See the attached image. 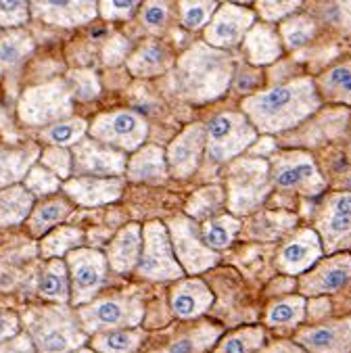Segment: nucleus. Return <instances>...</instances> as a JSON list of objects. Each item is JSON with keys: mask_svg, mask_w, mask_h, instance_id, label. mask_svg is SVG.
<instances>
[{"mask_svg": "<svg viewBox=\"0 0 351 353\" xmlns=\"http://www.w3.org/2000/svg\"><path fill=\"white\" fill-rule=\"evenodd\" d=\"M243 113L261 134H283L301 125L322 107L316 82L308 76L253 92L243 99Z\"/></svg>", "mask_w": 351, "mask_h": 353, "instance_id": "1", "label": "nucleus"}, {"mask_svg": "<svg viewBox=\"0 0 351 353\" xmlns=\"http://www.w3.org/2000/svg\"><path fill=\"white\" fill-rule=\"evenodd\" d=\"M234 65L226 50L209 44L188 48L174 69V90L192 103H207L222 97L232 84Z\"/></svg>", "mask_w": 351, "mask_h": 353, "instance_id": "2", "label": "nucleus"}, {"mask_svg": "<svg viewBox=\"0 0 351 353\" xmlns=\"http://www.w3.org/2000/svg\"><path fill=\"white\" fill-rule=\"evenodd\" d=\"M26 328L36 353H69L86 341L84 328L65 303L30 310L26 314Z\"/></svg>", "mask_w": 351, "mask_h": 353, "instance_id": "3", "label": "nucleus"}, {"mask_svg": "<svg viewBox=\"0 0 351 353\" xmlns=\"http://www.w3.org/2000/svg\"><path fill=\"white\" fill-rule=\"evenodd\" d=\"M272 192L268 159L237 157L228 168L226 203L232 216H249L257 211Z\"/></svg>", "mask_w": 351, "mask_h": 353, "instance_id": "4", "label": "nucleus"}, {"mask_svg": "<svg viewBox=\"0 0 351 353\" xmlns=\"http://www.w3.org/2000/svg\"><path fill=\"white\" fill-rule=\"evenodd\" d=\"M272 186L285 192L318 196L326 190V178L320 174L316 159L305 151H280L268 159Z\"/></svg>", "mask_w": 351, "mask_h": 353, "instance_id": "5", "label": "nucleus"}, {"mask_svg": "<svg viewBox=\"0 0 351 353\" xmlns=\"http://www.w3.org/2000/svg\"><path fill=\"white\" fill-rule=\"evenodd\" d=\"M19 119L34 128H46L74 113V94L65 80H52L28 88L17 105Z\"/></svg>", "mask_w": 351, "mask_h": 353, "instance_id": "6", "label": "nucleus"}, {"mask_svg": "<svg viewBox=\"0 0 351 353\" xmlns=\"http://www.w3.org/2000/svg\"><path fill=\"white\" fill-rule=\"evenodd\" d=\"M145 316L143 299L136 293L113 295L107 299L78 305V322L84 332H103L113 328H134Z\"/></svg>", "mask_w": 351, "mask_h": 353, "instance_id": "7", "label": "nucleus"}, {"mask_svg": "<svg viewBox=\"0 0 351 353\" xmlns=\"http://www.w3.org/2000/svg\"><path fill=\"white\" fill-rule=\"evenodd\" d=\"M257 140V130L251 125L247 115L228 111L216 115L205 128L207 153L216 161H232L245 153Z\"/></svg>", "mask_w": 351, "mask_h": 353, "instance_id": "8", "label": "nucleus"}, {"mask_svg": "<svg viewBox=\"0 0 351 353\" xmlns=\"http://www.w3.org/2000/svg\"><path fill=\"white\" fill-rule=\"evenodd\" d=\"M314 230L328 255L351 247V190H332L326 194Z\"/></svg>", "mask_w": 351, "mask_h": 353, "instance_id": "9", "label": "nucleus"}, {"mask_svg": "<svg viewBox=\"0 0 351 353\" xmlns=\"http://www.w3.org/2000/svg\"><path fill=\"white\" fill-rule=\"evenodd\" d=\"M143 253L138 259V274L147 280H176L182 268L174 255L170 232L159 222H149L143 228Z\"/></svg>", "mask_w": 351, "mask_h": 353, "instance_id": "10", "label": "nucleus"}, {"mask_svg": "<svg viewBox=\"0 0 351 353\" xmlns=\"http://www.w3.org/2000/svg\"><path fill=\"white\" fill-rule=\"evenodd\" d=\"M107 257L92 249H74L67 253L69 272V301L76 307L90 303L107 278Z\"/></svg>", "mask_w": 351, "mask_h": 353, "instance_id": "11", "label": "nucleus"}, {"mask_svg": "<svg viewBox=\"0 0 351 353\" xmlns=\"http://www.w3.org/2000/svg\"><path fill=\"white\" fill-rule=\"evenodd\" d=\"M172 236V249L178 257V263L188 274H201L218 263V253L209 249L194 222L186 216H176L168 222Z\"/></svg>", "mask_w": 351, "mask_h": 353, "instance_id": "12", "label": "nucleus"}, {"mask_svg": "<svg viewBox=\"0 0 351 353\" xmlns=\"http://www.w3.org/2000/svg\"><path fill=\"white\" fill-rule=\"evenodd\" d=\"M351 282V255L345 251L330 253L328 257H320L308 272H303L297 280L299 295L322 297L332 295L345 289Z\"/></svg>", "mask_w": 351, "mask_h": 353, "instance_id": "13", "label": "nucleus"}, {"mask_svg": "<svg viewBox=\"0 0 351 353\" xmlns=\"http://www.w3.org/2000/svg\"><path fill=\"white\" fill-rule=\"evenodd\" d=\"M149 134V123L143 115L134 111H113L99 115L90 125V136L109 147H119L123 151H136L145 143Z\"/></svg>", "mask_w": 351, "mask_h": 353, "instance_id": "14", "label": "nucleus"}, {"mask_svg": "<svg viewBox=\"0 0 351 353\" xmlns=\"http://www.w3.org/2000/svg\"><path fill=\"white\" fill-rule=\"evenodd\" d=\"M257 21V15L253 9L243 7V5H228L222 3L209 23L203 28L205 30V44L230 50L239 46L249 32V28Z\"/></svg>", "mask_w": 351, "mask_h": 353, "instance_id": "15", "label": "nucleus"}, {"mask_svg": "<svg viewBox=\"0 0 351 353\" xmlns=\"http://www.w3.org/2000/svg\"><path fill=\"white\" fill-rule=\"evenodd\" d=\"M74 170L97 178H115L126 172V155L97 138H80L72 151Z\"/></svg>", "mask_w": 351, "mask_h": 353, "instance_id": "16", "label": "nucleus"}, {"mask_svg": "<svg viewBox=\"0 0 351 353\" xmlns=\"http://www.w3.org/2000/svg\"><path fill=\"white\" fill-rule=\"evenodd\" d=\"M324 255L320 236L314 228L295 230L276 253V270L285 276H301Z\"/></svg>", "mask_w": 351, "mask_h": 353, "instance_id": "17", "label": "nucleus"}, {"mask_svg": "<svg viewBox=\"0 0 351 353\" xmlns=\"http://www.w3.org/2000/svg\"><path fill=\"white\" fill-rule=\"evenodd\" d=\"M293 341L308 353H351V316L299 328Z\"/></svg>", "mask_w": 351, "mask_h": 353, "instance_id": "18", "label": "nucleus"}, {"mask_svg": "<svg viewBox=\"0 0 351 353\" xmlns=\"http://www.w3.org/2000/svg\"><path fill=\"white\" fill-rule=\"evenodd\" d=\"M349 121H351V111L347 107H330L326 111L318 109L301 125H297V130L289 138V143L320 147L328 143V140H334L341 134H345Z\"/></svg>", "mask_w": 351, "mask_h": 353, "instance_id": "19", "label": "nucleus"}, {"mask_svg": "<svg viewBox=\"0 0 351 353\" xmlns=\"http://www.w3.org/2000/svg\"><path fill=\"white\" fill-rule=\"evenodd\" d=\"M32 15L48 26L78 28L99 13V0H30Z\"/></svg>", "mask_w": 351, "mask_h": 353, "instance_id": "20", "label": "nucleus"}, {"mask_svg": "<svg viewBox=\"0 0 351 353\" xmlns=\"http://www.w3.org/2000/svg\"><path fill=\"white\" fill-rule=\"evenodd\" d=\"M203 147H205V128L201 123L188 125L170 145L166 153L168 170L172 172V176L188 178L190 174H194L203 155Z\"/></svg>", "mask_w": 351, "mask_h": 353, "instance_id": "21", "label": "nucleus"}, {"mask_svg": "<svg viewBox=\"0 0 351 353\" xmlns=\"http://www.w3.org/2000/svg\"><path fill=\"white\" fill-rule=\"evenodd\" d=\"M123 180L119 176L115 178H97V176H82L72 178L63 184L65 194L74 203L82 207H99L105 203H113L121 196Z\"/></svg>", "mask_w": 351, "mask_h": 353, "instance_id": "22", "label": "nucleus"}, {"mask_svg": "<svg viewBox=\"0 0 351 353\" xmlns=\"http://www.w3.org/2000/svg\"><path fill=\"white\" fill-rule=\"evenodd\" d=\"M241 44L245 48L247 61L253 67H268L276 63L285 52L283 38H280L274 23H268V21H255L245 34Z\"/></svg>", "mask_w": 351, "mask_h": 353, "instance_id": "23", "label": "nucleus"}, {"mask_svg": "<svg viewBox=\"0 0 351 353\" xmlns=\"http://www.w3.org/2000/svg\"><path fill=\"white\" fill-rule=\"evenodd\" d=\"M212 303H214L212 291L207 289L205 282H201L197 278L180 282L178 287L172 289V295H170L172 312L182 320L197 318V316L205 314L209 307H212Z\"/></svg>", "mask_w": 351, "mask_h": 353, "instance_id": "24", "label": "nucleus"}, {"mask_svg": "<svg viewBox=\"0 0 351 353\" xmlns=\"http://www.w3.org/2000/svg\"><path fill=\"white\" fill-rule=\"evenodd\" d=\"M140 247H143V228L138 224H128L111 241L107 251V263L119 274L130 272L138 265Z\"/></svg>", "mask_w": 351, "mask_h": 353, "instance_id": "25", "label": "nucleus"}, {"mask_svg": "<svg viewBox=\"0 0 351 353\" xmlns=\"http://www.w3.org/2000/svg\"><path fill=\"white\" fill-rule=\"evenodd\" d=\"M314 82L322 101L339 107H351V61L332 65Z\"/></svg>", "mask_w": 351, "mask_h": 353, "instance_id": "26", "label": "nucleus"}, {"mask_svg": "<svg viewBox=\"0 0 351 353\" xmlns=\"http://www.w3.org/2000/svg\"><path fill=\"white\" fill-rule=\"evenodd\" d=\"M172 65L170 50L159 42H147L134 50L128 59L130 74L136 78H155L166 74Z\"/></svg>", "mask_w": 351, "mask_h": 353, "instance_id": "27", "label": "nucleus"}, {"mask_svg": "<svg viewBox=\"0 0 351 353\" xmlns=\"http://www.w3.org/2000/svg\"><path fill=\"white\" fill-rule=\"evenodd\" d=\"M74 211L72 203L63 196H44L38 205H34L32 214L28 216V228L30 234L40 239L52 228H57L69 214Z\"/></svg>", "mask_w": 351, "mask_h": 353, "instance_id": "28", "label": "nucleus"}, {"mask_svg": "<svg viewBox=\"0 0 351 353\" xmlns=\"http://www.w3.org/2000/svg\"><path fill=\"white\" fill-rule=\"evenodd\" d=\"M34 194L23 184H11L0 190V228H11L28 220L34 209Z\"/></svg>", "mask_w": 351, "mask_h": 353, "instance_id": "29", "label": "nucleus"}, {"mask_svg": "<svg viewBox=\"0 0 351 353\" xmlns=\"http://www.w3.org/2000/svg\"><path fill=\"white\" fill-rule=\"evenodd\" d=\"M128 178L134 182H163L168 178L166 153L159 147H143L126 165Z\"/></svg>", "mask_w": 351, "mask_h": 353, "instance_id": "30", "label": "nucleus"}, {"mask_svg": "<svg viewBox=\"0 0 351 353\" xmlns=\"http://www.w3.org/2000/svg\"><path fill=\"white\" fill-rule=\"evenodd\" d=\"M38 147H0V188L19 184L38 157Z\"/></svg>", "mask_w": 351, "mask_h": 353, "instance_id": "31", "label": "nucleus"}, {"mask_svg": "<svg viewBox=\"0 0 351 353\" xmlns=\"http://www.w3.org/2000/svg\"><path fill=\"white\" fill-rule=\"evenodd\" d=\"M32 52H34V40L26 30L13 28L7 30L5 34L0 32V74L17 69Z\"/></svg>", "mask_w": 351, "mask_h": 353, "instance_id": "32", "label": "nucleus"}, {"mask_svg": "<svg viewBox=\"0 0 351 353\" xmlns=\"http://www.w3.org/2000/svg\"><path fill=\"white\" fill-rule=\"evenodd\" d=\"M222 336V328L209 322L197 324L192 330L184 332L182 336L174 339L168 347L155 353H205L209 347H214Z\"/></svg>", "mask_w": 351, "mask_h": 353, "instance_id": "33", "label": "nucleus"}, {"mask_svg": "<svg viewBox=\"0 0 351 353\" xmlns=\"http://www.w3.org/2000/svg\"><path fill=\"white\" fill-rule=\"evenodd\" d=\"M38 295L46 301L52 303H67L69 301V272H67V263L61 261L59 257L48 259L46 268L40 274V282H38Z\"/></svg>", "mask_w": 351, "mask_h": 353, "instance_id": "34", "label": "nucleus"}, {"mask_svg": "<svg viewBox=\"0 0 351 353\" xmlns=\"http://www.w3.org/2000/svg\"><path fill=\"white\" fill-rule=\"evenodd\" d=\"M305 303L303 295H287L272 301L265 310V324L274 328H295L305 320Z\"/></svg>", "mask_w": 351, "mask_h": 353, "instance_id": "35", "label": "nucleus"}, {"mask_svg": "<svg viewBox=\"0 0 351 353\" xmlns=\"http://www.w3.org/2000/svg\"><path fill=\"white\" fill-rule=\"evenodd\" d=\"M241 228H243L241 220L237 216H232V214L209 218L201 226V239L209 249L220 251V249H226V247L232 245V241L237 239Z\"/></svg>", "mask_w": 351, "mask_h": 353, "instance_id": "36", "label": "nucleus"}, {"mask_svg": "<svg viewBox=\"0 0 351 353\" xmlns=\"http://www.w3.org/2000/svg\"><path fill=\"white\" fill-rule=\"evenodd\" d=\"M278 34L283 38L285 48L289 50H299L305 44H310L316 34H318V23L310 15H289L283 21H278Z\"/></svg>", "mask_w": 351, "mask_h": 353, "instance_id": "37", "label": "nucleus"}, {"mask_svg": "<svg viewBox=\"0 0 351 353\" xmlns=\"http://www.w3.org/2000/svg\"><path fill=\"white\" fill-rule=\"evenodd\" d=\"M40 239H42L40 241V255L44 259H54V257H63L69 251L80 247L84 241V232L80 228H72V226H59Z\"/></svg>", "mask_w": 351, "mask_h": 353, "instance_id": "38", "label": "nucleus"}, {"mask_svg": "<svg viewBox=\"0 0 351 353\" xmlns=\"http://www.w3.org/2000/svg\"><path fill=\"white\" fill-rule=\"evenodd\" d=\"M143 332L134 328L103 330L92 339V349L99 353H134L143 343Z\"/></svg>", "mask_w": 351, "mask_h": 353, "instance_id": "39", "label": "nucleus"}, {"mask_svg": "<svg viewBox=\"0 0 351 353\" xmlns=\"http://www.w3.org/2000/svg\"><path fill=\"white\" fill-rule=\"evenodd\" d=\"M86 130H88V123L82 117H65L42 128L40 140L54 147H74L80 138H84Z\"/></svg>", "mask_w": 351, "mask_h": 353, "instance_id": "40", "label": "nucleus"}, {"mask_svg": "<svg viewBox=\"0 0 351 353\" xmlns=\"http://www.w3.org/2000/svg\"><path fill=\"white\" fill-rule=\"evenodd\" d=\"M265 343V330L261 326H247L226 334L220 343L216 353H255Z\"/></svg>", "mask_w": 351, "mask_h": 353, "instance_id": "41", "label": "nucleus"}, {"mask_svg": "<svg viewBox=\"0 0 351 353\" xmlns=\"http://www.w3.org/2000/svg\"><path fill=\"white\" fill-rule=\"evenodd\" d=\"M295 216L287 214V211H278V214H261L255 218L249 226V236L251 239H261V241H274L283 236L295 226Z\"/></svg>", "mask_w": 351, "mask_h": 353, "instance_id": "42", "label": "nucleus"}, {"mask_svg": "<svg viewBox=\"0 0 351 353\" xmlns=\"http://www.w3.org/2000/svg\"><path fill=\"white\" fill-rule=\"evenodd\" d=\"M226 203V192L220 186H205L188 199V216L192 220H209Z\"/></svg>", "mask_w": 351, "mask_h": 353, "instance_id": "43", "label": "nucleus"}, {"mask_svg": "<svg viewBox=\"0 0 351 353\" xmlns=\"http://www.w3.org/2000/svg\"><path fill=\"white\" fill-rule=\"evenodd\" d=\"M218 0H180L178 11H180V23L186 30H203L209 19L214 17L218 9Z\"/></svg>", "mask_w": 351, "mask_h": 353, "instance_id": "44", "label": "nucleus"}, {"mask_svg": "<svg viewBox=\"0 0 351 353\" xmlns=\"http://www.w3.org/2000/svg\"><path fill=\"white\" fill-rule=\"evenodd\" d=\"M23 186L38 199L50 196L61 188V178L54 176L50 170H46L44 165H32L28 170V174L23 176Z\"/></svg>", "mask_w": 351, "mask_h": 353, "instance_id": "45", "label": "nucleus"}, {"mask_svg": "<svg viewBox=\"0 0 351 353\" xmlns=\"http://www.w3.org/2000/svg\"><path fill=\"white\" fill-rule=\"evenodd\" d=\"M67 86L78 101H92L101 94V84L92 69H74L67 76Z\"/></svg>", "mask_w": 351, "mask_h": 353, "instance_id": "46", "label": "nucleus"}, {"mask_svg": "<svg viewBox=\"0 0 351 353\" xmlns=\"http://www.w3.org/2000/svg\"><path fill=\"white\" fill-rule=\"evenodd\" d=\"M255 15H259L261 21L278 23L285 17L297 13V9L303 5V0H255Z\"/></svg>", "mask_w": 351, "mask_h": 353, "instance_id": "47", "label": "nucleus"}, {"mask_svg": "<svg viewBox=\"0 0 351 353\" xmlns=\"http://www.w3.org/2000/svg\"><path fill=\"white\" fill-rule=\"evenodd\" d=\"M170 0H147L140 11V23L151 34H161L170 23Z\"/></svg>", "mask_w": 351, "mask_h": 353, "instance_id": "48", "label": "nucleus"}, {"mask_svg": "<svg viewBox=\"0 0 351 353\" xmlns=\"http://www.w3.org/2000/svg\"><path fill=\"white\" fill-rule=\"evenodd\" d=\"M40 161L46 170H50L61 180H67L74 172V159H72V153L67 151V147L48 145L40 155Z\"/></svg>", "mask_w": 351, "mask_h": 353, "instance_id": "49", "label": "nucleus"}, {"mask_svg": "<svg viewBox=\"0 0 351 353\" xmlns=\"http://www.w3.org/2000/svg\"><path fill=\"white\" fill-rule=\"evenodd\" d=\"M30 0H0V28H21L30 21Z\"/></svg>", "mask_w": 351, "mask_h": 353, "instance_id": "50", "label": "nucleus"}, {"mask_svg": "<svg viewBox=\"0 0 351 353\" xmlns=\"http://www.w3.org/2000/svg\"><path fill=\"white\" fill-rule=\"evenodd\" d=\"M140 5H143V0H99V13L105 19L121 21L130 19Z\"/></svg>", "mask_w": 351, "mask_h": 353, "instance_id": "51", "label": "nucleus"}, {"mask_svg": "<svg viewBox=\"0 0 351 353\" xmlns=\"http://www.w3.org/2000/svg\"><path fill=\"white\" fill-rule=\"evenodd\" d=\"M324 19L341 32H351V0H330Z\"/></svg>", "mask_w": 351, "mask_h": 353, "instance_id": "52", "label": "nucleus"}, {"mask_svg": "<svg viewBox=\"0 0 351 353\" xmlns=\"http://www.w3.org/2000/svg\"><path fill=\"white\" fill-rule=\"evenodd\" d=\"M128 52H130L128 38L115 34L107 40V44L103 48V61H105V65H119L128 57Z\"/></svg>", "mask_w": 351, "mask_h": 353, "instance_id": "53", "label": "nucleus"}, {"mask_svg": "<svg viewBox=\"0 0 351 353\" xmlns=\"http://www.w3.org/2000/svg\"><path fill=\"white\" fill-rule=\"evenodd\" d=\"M0 353H36V347L28 332H17L9 341L0 343Z\"/></svg>", "mask_w": 351, "mask_h": 353, "instance_id": "54", "label": "nucleus"}, {"mask_svg": "<svg viewBox=\"0 0 351 353\" xmlns=\"http://www.w3.org/2000/svg\"><path fill=\"white\" fill-rule=\"evenodd\" d=\"M17 332H21V320H19V316L13 314V312H0V343L9 341Z\"/></svg>", "mask_w": 351, "mask_h": 353, "instance_id": "55", "label": "nucleus"}, {"mask_svg": "<svg viewBox=\"0 0 351 353\" xmlns=\"http://www.w3.org/2000/svg\"><path fill=\"white\" fill-rule=\"evenodd\" d=\"M312 301L305 303V316H310V320H324L326 314L330 312V301L326 299V295L322 297H310Z\"/></svg>", "mask_w": 351, "mask_h": 353, "instance_id": "56", "label": "nucleus"}, {"mask_svg": "<svg viewBox=\"0 0 351 353\" xmlns=\"http://www.w3.org/2000/svg\"><path fill=\"white\" fill-rule=\"evenodd\" d=\"M255 353H308L301 345H297L295 341H276L272 345L261 347Z\"/></svg>", "mask_w": 351, "mask_h": 353, "instance_id": "57", "label": "nucleus"}, {"mask_svg": "<svg viewBox=\"0 0 351 353\" xmlns=\"http://www.w3.org/2000/svg\"><path fill=\"white\" fill-rule=\"evenodd\" d=\"M261 143H263V145H255V143H253V145L249 147V149H251V153H253L255 157H257V155H259V157H263L265 153H272V151H274V143H272V138H270V136L261 138Z\"/></svg>", "mask_w": 351, "mask_h": 353, "instance_id": "58", "label": "nucleus"}, {"mask_svg": "<svg viewBox=\"0 0 351 353\" xmlns=\"http://www.w3.org/2000/svg\"><path fill=\"white\" fill-rule=\"evenodd\" d=\"M218 3H228V5H243V7H249L253 5L255 0H218Z\"/></svg>", "mask_w": 351, "mask_h": 353, "instance_id": "59", "label": "nucleus"}, {"mask_svg": "<svg viewBox=\"0 0 351 353\" xmlns=\"http://www.w3.org/2000/svg\"><path fill=\"white\" fill-rule=\"evenodd\" d=\"M69 353H99V351H92V349H84V347H78V349L69 351Z\"/></svg>", "mask_w": 351, "mask_h": 353, "instance_id": "60", "label": "nucleus"}, {"mask_svg": "<svg viewBox=\"0 0 351 353\" xmlns=\"http://www.w3.org/2000/svg\"><path fill=\"white\" fill-rule=\"evenodd\" d=\"M349 125H351V121H349ZM347 159L351 161V140H349V147H347Z\"/></svg>", "mask_w": 351, "mask_h": 353, "instance_id": "61", "label": "nucleus"}, {"mask_svg": "<svg viewBox=\"0 0 351 353\" xmlns=\"http://www.w3.org/2000/svg\"><path fill=\"white\" fill-rule=\"evenodd\" d=\"M0 32H3V28H0Z\"/></svg>", "mask_w": 351, "mask_h": 353, "instance_id": "62", "label": "nucleus"}]
</instances>
